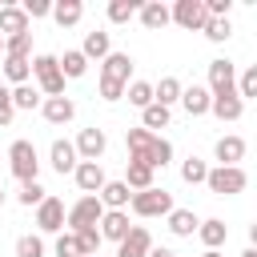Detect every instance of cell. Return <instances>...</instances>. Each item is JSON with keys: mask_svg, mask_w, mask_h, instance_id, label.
Returning <instances> with one entry per match:
<instances>
[{"mask_svg": "<svg viewBox=\"0 0 257 257\" xmlns=\"http://www.w3.org/2000/svg\"><path fill=\"white\" fill-rule=\"evenodd\" d=\"M124 145H128V161H145L153 173L173 161V145L161 141V137L149 133V128H128V133H124Z\"/></svg>", "mask_w": 257, "mask_h": 257, "instance_id": "obj_1", "label": "cell"}, {"mask_svg": "<svg viewBox=\"0 0 257 257\" xmlns=\"http://www.w3.org/2000/svg\"><path fill=\"white\" fill-rule=\"evenodd\" d=\"M8 169L16 173L20 185H24V181H36V173H40L36 145H32V141H12V145H8Z\"/></svg>", "mask_w": 257, "mask_h": 257, "instance_id": "obj_2", "label": "cell"}, {"mask_svg": "<svg viewBox=\"0 0 257 257\" xmlns=\"http://www.w3.org/2000/svg\"><path fill=\"white\" fill-rule=\"evenodd\" d=\"M205 185L217 193V197H237V193H245V185H249V177H245V169L241 165H233V169H225V165H217V169H209V177H205Z\"/></svg>", "mask_w": 257, "mask_h": 257, "instance_id": "obj_3", "label": "cell"}, {"mask_svg": "<svg viewBox=\"0 0 257 257\" xmlns=\"http://www.w3.org/2000/svg\"><path fill=\"white\" fill-rule=\"evenodd\" d=\"M128 205H133V213L137 217H169L173 213V197L165 193V189H141V193H133L128 197Z\"/></svg>", "mask_w": 257, "mask_h": 257, "instance_id": "obj_4", "label": "cell"}, {"mask_svg": "<svg viewBox=\"0 0 257 257\" xmlns=\"http://www.w3.org/2000/svg\"><path fill=\"white\" fill-rule=\"evenodd\" d=\"M100 217H104L100 197H80V201L64 213V221L72 225V233H80V229H96V225H100Z\"/></svg>", "mask_w": 257, "mask_h": 257, "instance_id": "obj_5", "label": "cell"}, {"mask_svg": "<svg viewBox=\"0 0 257 257\" xmlns=\"http://www.w3.org/2000/svg\"><path fill=\"white\" fill-rule=\"evenodd\" d=\"M28 64H32V72H36V84H40L48 96H64V76H60L56 56H36V60H28Z\"/></svg>", "mask_w": 257, "mask_h": 257, "instance_id": "obj_6", "label": "cell"}, {"mask_svg": "<svg viewBox=\"0 0 257 257\" xmlns=\"http://www.w3.org/2000/svg\"><path fill=\"white\" fill-rule=\"evenodd\" d=\"M72 181H76V189H80L84 197H96V193L104 189V169H100V161H80V165L72 169Z\"/></svg>", "mask_w": 257, "mask_h": 257, "instance_id": "obj_7", "label": "cell"}, {"mask_svg": "<svg viewBox=\"0 0 257 257\" xmlns=\"http://www.w3.org/2000/svg\"><path fill=\"white\" fill-rule=\"evenodd\" d=\"M169 20H177V24L189 28V32H201L209 16H205V4H201V0H177V8L169 12Z\"/></svg>", "mask_w": 257, "mask_h": 257, "instance_id": "obj_8", "label": "cell"}, {"mask_svg": "<svg viewBox=\"0 0 257 257\" xmlns=\"http://www.w3.org/2000/svg\"><path fill=\"white\" fill-rule=\"evenodd\" d=\"M64 201H56V197H44L40 205H36V225L44 229V233H60L64 229Z\"/></svg>", "mask_w": 257, "mask_h": 257, "instance_id": "obj_9", "label": "cell"}, {"mask_svg": "<svg viewBox=\"0 0 257 257\" xmlns=\"http://www.w3.org/2000/svg\"><path fill=\"white\" fill-rule=\"evenodd\" d=\"M153 249V237H149V229H141V225H133L120 241H116V257H145Z\"/></svg>", "mask_w": 257, "mask_h": 257, "instance_id": "obj_10", "label": "cell"}, {"mask_svg": "<svg viewBox=\"0 0 257 257\" xmlns=\"http://www.w3.org/2000/svg\"><path fill=\"white\" fill-rule=\"evenodd\" d=\"M233 80H237V68L229 60H213L209 64V96H221V92H233Z\"/></svg>", "mask_w": 257, "mask_h": 257, "instance_id": "obj_11", "label": "cell"}, {"mask_svg": "<svg viewBox=\"0 0 257 257\" xmlns=\"http://www.w3.org/2000/svg\"><path fill=\"white\" fill-rule=\"evenodd\" d=\"M104 145H108V141H104L100 128H80V137H76L72 149H76L80 161H100V157H104Z\"/></svg>", "mask_w": 257, "mask_h": 257, "instance_id": "obj_12", "label": "cell"}, {"mask_svg": "<svg viewBox=\"0 0 257 257\" xmlns=\"http://www.w3.org/2000/svg\"><path fill=\"white\" fill-rule=\"evenodd\" d=\"M128 72H133V60L124 52H108L100 64V80H112V84H128Z\"/></svg>", "mask_w": 257, "mask_h": 257, "instance_id": "obj_13", "label": "cell"}, {"mask_svg": "<svg viewBox=\"0 0 257 257\" xmlns=\"http://www.w3.org/2000/svg\"><path fill=\"white\" fill-rule=\"evenodd\" d=\"M128 229H133V225H128V213H124V209H104L96 233H100V241H104V237H108V241H120Z\"/></svg>", "mask_w": 257, "mask_h": 257, "instance_id": "obj_14", "label": "cell"}, {"mask_svg": "<svg viewBox=\"0 0 257 257\" xmlns=\"http://www.w3.org/2000/svg\"><path fill=\"white\" fill-rule=\"evenodd\" d=\"M40 112H44L48 124H68V120L76 116V104H72L68 96H48V100L40 104Z\"/></svg>", "mask_w": 257, "mask_h": 257, "instance_id": "obj_15", "label": "cell"}, {"mask_svg": "<svg viewBox=\"0 0 257 257\" xmlns=\"http://www.w3.org/2000/svg\"><path fill=\"white\" fill-rule=\"evenodd\" d=\"M209 88L205 84H189V88H181V104H185V112L189 116H205L209 112Z\"/></svg>", "mask_w": 257, "mask_h": 257, "instance_id": "obj_16", "label": "cell"}, {"mask_svg": "<svg viewBox=\"0 0 257 257\" xmlns=\"http://www.w3.org/2000/svg\"><path fill=\"white\" fill-rule=\"evenodd\" d=\"M209 112H217L221 120H241L245 100H241L237 92H221V96H213V100H209Z\"/></svg>", "mask_w": 257, "mask_h": 257, "instance_id": "obj_17", "label": "cell"}, {"mask_svg": "<svg viewBox=\"0 0 257 257\" xmlns=\"http://www.w3.org/2000/svg\"><path fill=\"white\" fill-rule=\"evenodd\" d=\"M52 169L64 177V173H72L76 165H80V157H76V149H72V141H52Z\"/></svg>", "mask_w": 257, "mask_h": 257, "instance_id": "obj_18", "label": "cell"}, {"mask_svg": "<svg viewBox=\"0 0 257 257\" xmlns=\"http://www.w3.org/2000/svg\"><path fill=\"white\" fill-rule=\"evenodd\" d=\"M96 197H100L104 209H128V197H133V193H128L124 181H104V189H100Z\"/></svg>", "mask_w": 257, "mask_h": 257, "instance_id": "obj_19", "label": "cell"}, {"mask_svg": "<svg viewBox=\"0 0 257 257\" xmlns=\"http://www.w3.org/2000/svg\"><path fill=\"white\" fill-rule=\"evenodd\" d=\"M20 32H28V16H24V8H0V36L8 40V36H20Z\"/></svg>", "mask_w": 257, "mask_h": 257, "instance_id": "obj_20", "label": "cell"}, {"mask_svg": "<svg viewBox=\"0 0 257 257\" xmlns=\"http://www.w3.org/2000/svg\"><path fill=\"white\" fill-rule=\"evenodd\" d=\"M213 153H217V161H221L225 169H233V165L245 157V141H241V137H221Z\"/></svg>", "mask_w": 257, "mask_h": 257, "instance_id": "obj_21", "label": "cell"}, {"mask_svg": "<svg viewBox=\"0 0 257 257\" xmlns=\"http://www.w3.org/2000/svg\"><path fill=\"white\" fill-rule=\"evenodd\" d=\"M124 185H128V193H133V189H137V193H141V189H153V169H149L145 161H128V165H124Z\"/></svg>", "mask_w": 257, "mask_h": 257, "instance_id": "obj_22", "label": "cell"}, {"mask_svg": "<svg viewBox=\"0 0 257 257\" xmlns=\"http://www.w3.org/2000/svg\"><path fill=\"white\" fill-rule=\"evenodd\" d=\"M80 16H84V4H80V0H60V4H52V20H56L60 28L80 24Z\"/></svg>", "mask_w": 257, "mask_h": 257, "instance_id": "obj_23", "label": "cell"}, {"mask_svg": "<svg viewBox=\"0 0 257 257\" xmlns=\"http://www.w3.org/2000/svg\"><path fill=\"white\" fill-rule=\"evenodd\" d=\"M181 88H185V84H181L177 76H161V84H153V104H165V108H169L173 100H181Z\"/></svg>", "mask_w": 257, "mask_h": 257, "instance_id": "obj_24", "label": "cell"}, {"mask_svg": "<svg viewBox=\"0 0 257 257\" xmlns=\"http://www.w3.org/2000/svg\"><path fill=\"white\" fill-rule=\"evenodd\" d=\"M56 64H60V76H64V80H68V76L76 80V76H84V72H88V60L80 56V48H68Z\"/></svg>", "mask_w": 257, "mask_h": 257, "instance_id": "obj_25", "label": "cell"}, {"mask_svg": "<svg viewBox=\"0 0 257 257\" xmlns=\"http://www.w3.org/2000/svg\"><path fill=\"white\" fill-rule=\"evenodd\" d=\"M197 225H201V221H197V213H189V209H173V213H169V229H173L177 237H193Z\"/></svg>", "mask_w": 257, "mask_h": 257, "instance_id": "obj_26", "label": "cell"}, {"mask_svg": "<svg viewBox=\"0 0 257 257\" xmlns=\"http://www.w3.org/2000/svg\"><path fill=\"white\" fill-rule=\"evenodd\" d=\"M197 237L205 241V249H217V245H225L229 229H225V221H201L197 225Z\"/></svg>", "mask_w": 257, "mask_h": 257, "instance_id": "obj_27", "label": "cell"}, {"mask_svg": "<svg viewBox=\"0 0 257 257\" xmlns=\"http://www.w3.org/2000/svg\"><path fill=\"white\" fill-rule=\"evenodd\" d=\"M141 24H145L149 32H161V28L169 24V8H165V4H145V8H141Z\"/></svg>", "mask_w": 257, "mask_h": 257, "instance_id": "obj_28", "label": "cell"}, {"mask_svg": "<svg viewBox=\"0 0 257 257\" xmlns=\"http://www.w3.org/2000/svg\"><path fill=\"white\" fill-rule=\"evenodd\" d=\"M169 108L165 104H149V108H141V128H149V133H157V128H165L169 124Z\"/></svg>", "mask_w": 257, "mask_h": 257, "instance_id": "obj_29", "label": "cell"}, {"mask_svg": "<svg viewBox=\"0 0 257 257\" xmlns=\"http://www.w3.org/2000/svg\"><path fill=\"white\" fill-rule=\"evenodd\" d=\"M201 32H205L213 44H221V40H229V36H233V24H229V16H209Z\"/></svg>", "mask_w": 257, "mask_h": 257, "instance_id": "obj_30", "label": "cell"}, {"mask_svg": "<svg viewBox=\"0 0 257 257\" xmlns=\"http://www.w3.org/2000/svg\"><path fill=\"white\" fill-rule=\"evenodd\" d=\"M80 56H84V60H88V56L104 60V56H108V32H88V36H84V48H80Z\"/></svg>", "mask_w": 257, "mask_h": 257, "instance_id": "obj_31", "label": "cell"}, {"mask_svg": "<svg viewBox=\"0 0 257 257\" xmlns=\"http://www.w3.org/2000/svg\"><path fill=\"white\" fill-rule=\"evenodd\" d=\"M28 52H32V32H20V36H8V40H4V56L28 60Z\"/></svg>", "mask_w": 257, "mask_h": 257, "instance_id": "obj_32", "label": "cell"}, {"mask_svg": "<svg viewBox=\"0 0 257 257\" xmlns=\"http://www.w3.org/2000/svg\"><path fill=\"white\" fill-rule=\"evenodd\" d=\"M124 92H128V104H137V108H149V104H153V84H149V80L124 84Z\"/></svg>", "mask_w": 257, "mask_h": 257, "instance_id": "obj_33", "label": "cell"}, {"mask_svg": "<svg viewBox=\"0 0 257 257\" xmlns=\"http://www.w3.org/2000/svg\"><path fill=\"white\" fill-rule=\"evenodd\" d=\"M28 72H32V64H28V60H16V56H4V76H8L12 84H24V80H28Z\"/></svg>", "mask_w": 257, "mask_h": 257, "instance_id": "obj_34", "label": "cell"}, {"mask_svg": "<svg viewBox=\"0 0 257 257\" xmlns=\"http://www.w3.org/2000/svg\"><path fill=\"white\" fill-rule=\"evenodd\" d=\"M233 92L241 96V100H249V96H257V68H245L237 80H233Z\"/></svg>", "mask_w": 257, "mask_h": 257, "instance_id": "obj_35", "label": "cell"}, {"mask_svg": "<svg viewBox=\"0 0 257 257\" xmlns=\"http://www.w3.org/2000/svg\"><path fill=\"white\" fill-rule=\"evenodd\" d=\"M8 92H12V108H36V104H40V96H36L32 84H16V88H8Z\"/></svg>", "mask_w": 257, "mask_h": 257, "instance_id": "obj_36", "label": "cell"}, {"mask_svg": "<svg viewBox=\"0 0 257 257\" xmlns=\"http://www.w3.org/2000/svg\"><path fill=\"white\" fill-rule=\"evenodd\" d=\"M181 177H185V185H201V181L209 177V165L197 161V157H189V161L181 165Z\"/></svg>", "mask_w": 257, "mask_h": 257, "instance_id": "obj_37", "label": "cell"}, {"mask_svg": "<svg viewBox=\"0 0 257 257\" xmlns=\"http://www.w3.org/2000/svg\"><path fill=\"white\" fill-rule=\"evenodd\" d=\"M137 16V0H112L108 4V20L112 24H124V20H133Z\"/></svg>", "mask_w": 257, "mask_h": 257, "instance_id": "obj_38", "label": "cell"}, {"mask_svg": "<svg viewBox=\"0 0 257 257\" xmlns=\"http://www.w3.org/2000/svg\"><path fill=\"white\" fill-rule=\"evenodd\" d=\"M16 257H44V241H40V237H32V233L16 237Z\"/></svg>", "mask_w": 257, "mask_h": 257, "instance_id": "obj_39", "label": "cell"}, {"mask_svg": "<svg viewBox=\"0 0 257 257\" xmlns=\"http://www.w3.org/2000/svg\"><path fill=\"white\" fill-rule=\"evenodd\" d=\"M44 197H48V193H44V185H40V181H24V189H20V205H28V209H32V205H40Z\"/></svg>", "mask_w": 257, "mask_h": 257, "instance_id": "obj_40", "label": "cell"}, {"mask_svg": "<svg viewBox=\"0 0 257 257\" xmlns=\"http://www.w3.org/2000/svg\"><path fill=\"white\" fill-rule=\"evenodd\" d=\"M76 241H80V253H84V257H96V249H100V233H96V229H80Z\"/></svg>", "mask_w": 257, "mask_h": 257, "instance_id": "obj_41", "label": "cell"}, {"mask_svg": "<svg viewBox=\"0 0 257 257\" xmlns=\"http://www.w3.org/2000/svg\"><path fill=\"white\" fill-rule=\"evenodd\" d=\"M56 257H84L76 233H60V241H56Z\"/></svg>", "mask_w": 257, "mask_h": 257, "instance_id": "obj_42", "label": "cell"}, {"mask_svg": "<svg viewBox=\"0 0 257 257\" xmlns=\"http://www.w3.org/2000/svg\"><path fill=\"white\" fill-rule=\"evenodd\" d=\"M24 16H28V20H40V16H52V4H48V0H28V4H24Z\"/></svg>", "mask_w": 257, "mask_h": 257, "instance_id": "obj_43", "label": "cell"}, {"mask_svg": "<svg viewBox=\"0 0 257 257\" xmlns=\"http://www.w3.org/2000/svg\"><path fill=\"white\" fill-rule=\"evenodd\" d=\"M12 116H16V108H12V92L0 84V124H12Z\"/></svg>", "mask_w": 257, "mask_h": 257, "instance_id": "obj_44", "label": "cell"}, {"mask_svg": "<svg viewBox=\"0 0 257 257\" xmlns=\"http://www.w3.org/2000/svg\"><path fill=\"white\" fill-rule=\"evenodd\" d=\"M205 4V16H229V8H233V0H201Z\"/></svg>", "mask_w": 257, "mask_h": 257, "instance_id": "obj_45", "label": "cell"}, {"mask_svg": "<svg viewBox=\"0 0 257 257\" xmlns=\"http://www.w3.org/2000/svg\"><path fill=\"white\" fill-rule=\"evenodd\" d=\"M145 257H177V253H173V249H165V245H161V249H157V245H153V249H149V253H145Z\"/></svg>", "mask_w": 257, "mask_h": 257, "instance_id": "obj_46", "label": "cell"}, {"mask_svg": "<svg viewBox=\"0 0 257 257\" xmlns=\"http://www.w3.org/2000/svg\"><path fill=\"white\" fill-rule=\"evenodd\" d=\"M201 257H221V253H217V249H205V253H201Z\"/></svg>", "mask_w": 257, "mask_h": 257, "instance_id": "obj_47", "label": "cell"}, {"mask_svg": "<svg viewBox=\"0 0 257 257\" xmlns=\"http://www.w3.org/2000/svg\"><path fill=\"white\" fill-rule=\"evenodd\" d=\"M241 257H257V249H245V253H241Z\"/></svg>", "mask_w": 257, "mask_h": 257, "instance_id": "obj_48", "label": "cell"}, {"mask_svg": "<svg viewBox=\"0 0 257 257\" xmlns=\"http://www.w3.org/2000/svg\"><path fill=\"white\" fill-rule=\"evenodd\" d=\"M0 205H4V189H0Z\"/></svg>", "mask_w": 257, "mask_h": 257, "instance_id": "obj_49", "label": "cell"}, {"mask_svg": "<svg viewBox=\"0 0 257 257\" xmlns=\"http://www.w3.org/2000/svg\"><path fill=\"white\" fill-rule=\"evenodd\" d=\"M0 52H4V36H0Z\"/></svg>", "mask_w": 257, "mask_h": 257, "instance_id": "obj_50", "label": "cell"}]
</instances>
